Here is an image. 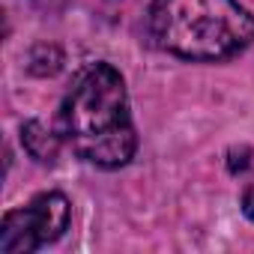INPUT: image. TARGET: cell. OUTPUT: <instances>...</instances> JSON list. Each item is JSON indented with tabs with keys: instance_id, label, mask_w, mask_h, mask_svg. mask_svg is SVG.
<instances>
[{
	"instance_id": "cell-1",
	"label": "cell",
	"mask_w": 254,
	"mask_h": 254,
	"mask_svg": "<svg viewBox=\"0 0 254 254\" xmlns=\"http://www.w3.org/2000/svg\"><path fill=\"white\" fill-rule=\"evenodd\" d=\"M60 135L90 165L114 171L135 159L138 135L123 75L111 63L84 66L60 105Z\"/></svg>"
},
{
	"instance_id": "cell-2",
	"label": "cell",
	"mask_w": 254,
	"mask_h": 254,
	"mask_svg": "<svg viewBox=\"0 0 254 254\" xmlns=\"http://www.w3.org/2000/svg\"><path fill=\"white\" fill-rule=\"evenodd\" d=\"M153 42L191 63H215L254 42V15L236 0H153Z\"/></svg>"
},
{
	"instance_id": "cell-3",
	"label": "cell",
	"mask_w": 254,
	"mask_h": 254,
	"mask_svg": "<svg viewBox=\"0 0 254 254\" xmlns=\"http://www.w3.org/2000/svg\"><path fill=\"white\" fill-rule=\"evenodd\" d=\"M72 218V206L60 191H42L27 206L9 209L0 224V254H33L57 242Z\"/></svg>"
},
{
	"instance_id": "cell-4",
	"label": "cell",
	"mask_w": 254,
	"mask_h": 254,
	"mask_svg": "<svg viewBox=\"0 0 254 254\" xmlns=\"http://www.w3.org/2000/svg\"><path fill=\"white\" fill-rule=\"evenodd\" d=\"M60 138L63 135H54L39 120H30L21 126V144L30 153V159H36L39 165H54V159L60 153Z\"/></svg>"
},
{
	"instance_id": "cell-5",
	"label": "cell",
	"mask_w": 254,
	"mask_h": 254,
	"mask_svg": "<svg viewBox=\"0 0 254 254\" xmlns=\"http://www.w3.org/2000/svg\"><path fill=\"white\" fill-rule=\"evenodd\" d=\"M242 212H245V215L254 221V183H251V186L242 191Z\"/></svg>"
},
{
	"instance_id": "cell-6",
	"label": "cell",
	"mask_w": 254,
	"mask_h": 254,
	"mask_svg": "<svg viewBox=\"0 0 254 254\" xmlns=\"http://www.w3.org/2000/svg\"><path fill=\"white\" fill-rule=\"evenodd\" d=\"M36 3H45V6H57V3H66V0H36Z\"/></svg>"
}]
</instances>
